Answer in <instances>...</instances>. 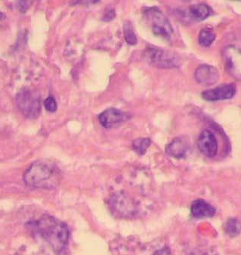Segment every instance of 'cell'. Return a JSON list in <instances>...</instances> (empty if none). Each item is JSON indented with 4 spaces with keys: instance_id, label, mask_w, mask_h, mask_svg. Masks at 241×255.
I'll return each instance as SVG.
<instances>
[{
    "instance_id": "4fadbf2b",
    "label": "cell",
    "mask_w": 241,
    "mask_h": 255,
    "mask_svg": "<svg viewBox=\"0 0 241 255\" xmlns=\"http://www.w3.org/2000/svg\"><path fill=\"white\" fill-rule=\"evenodd\" d=\"M226 234L230 237H235L239 235L241 231V223L236 218H230L226 222L225 227Z\"/></svg>"
},
{
    "instance_id": "9a60e30c",
    "label": "cell",
    "mask_w": 241,
    "mask_h": 255,
    "mask_svg": "<svg viewBox=\"0 0 241 255\" xmlns=\"http://www.w3.org/2000/svg\"><path fill=\"white\" fill-rule=\"evenodd\" d=\"M124 36L127 43L131 45H135L138 43V39L134 32L133 26L131 22L126 20L124 23Z\"/></svg>"
},
{
    "instance_id": "e0dca14e",
    "label": "cell",
    "mask_w": 241,
    "mask_h": 255,
    "mask_svg": "<svg viewBox=\"0 0 241 255\" xmlns=\"http://www.w3.org/2000/svg\"><path fill=\"white\" fill-rule=\"evenodd\" d=\"M44 106L49 112L54 113L58 109V105L56 101L52 96L48 97L44 101Z\"/></svg>"
},
{
    "instance_id": "ba28073f",
    "label": "cell",
    "mask_w": 241,
    "mask_h": 255,
    "mask_svg": "<svg viewBox=\"0 0 241 255\" xmlns=\"http://www.w3.org/2000/svg\"><path fill=\"white\" fill-rule=\"evenodd\" d=\"M197 145L200 151L207 157L213 158L217 154V140L214 134L208 130H204L201 133Z\"/></svg>"
},
{
    "instance_id": "2e32d148",
    "label": "cell",
    "mask_w": 241,
    "mask_h": 255,
    "mask_svg": "<svg viewBox=\"0 0 241 255\" xmlns=\"http://www.w3.org/2000/svg\"><path fill=\"white\" fill-rule=\"evenodd\" d=\"M151 141L149 138H138L134 140L132 148L140 156L145 154Z\"/></svg>"
},
{
    "instance_id": "8992f818",
    "label": "cell",
    "mask_w": 241,
    "mask_h": 255,
    "mask_svg": "<svg viewBox=\"0 0 241 255\" xmlns=\"http://www.w3.org/2000/svg\"><path fill=\"white\" fill-rule=\"evenodd\" d=\"M128 120V116L123 111L116 108H108L99 116V123L105 128H112L119 126Z\"/></svg>"
},
{
    "instance_id": "7402d4cb",
    "label": "cell",
    "mask_w": 241,
    "mask_h": 255,
    "mask_svg": "<svg viewBox=\"0 0 241 255\" xmlns=\"http://www.w3.org/2000/svg\"></svg>"
},
{
    "instance_id": "9c48e42d",
    "label": "cell",
    "mask_w": 241,
    "mask_h": 255,
    "mask_svg": "<svg viewBox=\"0 0 241 255\" xmlns=\"http://www.w3.org/2000/svg\"><path fill=\"white\" fill-rule=\"evenodd\" d=\"M194 77L200 84L211 86L217 83L219 79V73L216 67L203 64L197 67L194 73Z\"/></svg>"
},
{
    "instance_id": "8fae6325",
    "label": "cell",
    "mask_w": 241,
    "mask_h": 255,
    "mask_svg": "<svg viewBox=\"0 0 241 255\" xmlns=\"http://www.w3.org/2000/svg\"><path fill=\"white\" fill-rule=\"evenodd\" d=\"M188 151V143L186 140L181 137L174 139L166 148V153L175 159H182L185 157Z\"/></svg>"
},
{
    "instance_id": "52a82bcc",
    "label": "cell",
    "mask_w": 241,
    "mask_h": 255,
    "mask_svg": "<svg viewBox=\"0 0 241 255\" xmlns=\"http://www.w3.org/2000/svg\"><path fill=\"white\" fill-rule=\"evenodd\" d=\"M236 93L235 84H223L214 89L204 91L201 96L206 101H216L220 100L230 99Z\"/></svg>"
},
{
    "instance_id": "ac0fdd59",
    "label": "cell",
    "mask_w": 241,
    "mask_h": 255,
    "mask_svg": "<svg viewBox=\"0 0 241 255\" xmlns=\"http://www.w3.org/2000/svg\"><path fill=\"white\" fill-rule=\"evenodd\" d=\"M30 3H31L30 1H19V8H20V12L25 13L28 9Z\"/></svg>"
},
{
    "instance_id": "30bf717a",
    "label": "cell",
    "mask_w": 241,
    "mask_h": 255,
    "mask_svg": "<svg viewBox=\"0 0 241 255\" xmlns=\"http://www.w3.org/2000/svg\"><path fill=\"white\" fill-rule=\"evenodd\" d=\"M191 212L196 218H212L216 214V209L206 201L197 199L191 205Z\"/></svg>"
},
{
    "instance_id": "44dd1931",
    "label": "cell",
    "mask_w": 241,
    "mask_h": 255,
    "mask_svg": "<svg viewBox=\"0 0 241 255\" xmlns=\"http://www.w3.org/2000/svg\"><path fill=\"white\" fill-rule=\"evenodd\" d=\"M5 14H4V13L1 12V11H0V20H3V19L5 18Z\"/></svg>"
},
{
    "instance_id": "3957f363",
    "label": "cell",
    "mask_w": 241,
    "mask_h": 255,
    "mask_svg": "<svg viewBox=\"0 0 241 255\" xmlns=\"http://www.w3.org/2000/svg\"><path fill=\"white\" fill-rule=\"evenodd\" d=\"M144 15L154 34L169 39L173 33V29L167 17L157 7L146 8Z\"/></svg>"
},
{
    "instance_id": "5bb4252c",
    "label": "cell",
    "mask_w": 241,
    "mask_h": 255,
    "mask_svg": "<svg viewBox=\"0 0 241 255\" xmlns=\"http://www.w3.org/2000/svg\"><path fill=\"white\" fill-rule=\"evenodd\" d=\"M216 35L210 28H204L201 30L198 36V42L200 45L204 47H208L214 42Z\"/></svg>"
},
{
    "instance_id": "7a4b0ae2",
    "label": "cell",
    "mask_w": 241,
    "mask_h": 255,
    "mask_svg": "<svg viewBox=\"0 0 241 255\" xmlns=\"http://www.w3.org/2000/svg\"><path fill=\"white\" fill-rule=\"evenodd\" d=\"M35 229L56 253L66 249L69 241L70 232L67 224L50 215H43L34 224Z\"/></svg>"
},
{
    "instance_id": "5b68a950",
    "label": "cell",
    "mask_w": 241,
    "mask_h": 255,
    "mask_svg": "<svg viewBox=\"0 0 241 255\" xmlns=\"http://www.w3.org/2000/svg\"><path fill=\"white\" fill-rule=\"evenodd\" d=\"M144 56L147 62L159 68H174L180 64L179 55L169 50L149 48L146 50Z\"/></svg>"
},
{
    "instance_id": "277c9868",
    "label": "cell",
    "mask_w": 241,
    "mask_h": 255,
    "mask_svg": "<svg viewBox=\"0 0 241 255\" xmlns=\"http://www.w3.org/2000/svg\"><path fill=\"white\" fill-rule=\"evenodd\" d=\"M19 110L27 118L36 119L41 111L40 96L31 89H22L16 96Z\"/></svg>"
},
{
    "instance_id": "7c38bea8",
    "label": "cell",
    "mask_w": 241,
    "mask_h": 255,
    "mask_svg": "<svg viewBox=\"0 0 241 255\" xmlns=\"http://www.w3.org/2000/svg\"><path fill=\"white\" fill-rule=\"evenodd\" d=\"M189 12L194 20L202 21L210 15V8L206 4H197L190 7Z\"/></svg>"
},
{
    "instance_id": "d6986e66",
    "label": "cell",
    "mask_w": 241,
    "mask_h": 255,
    "mask_svg": "<svg viewBox=\"0 0 241 255\" xmlns=\"http://www.w3.org/2000/svg\"><path fill=\"white\" fill-rule=\"evenodd\" d=\"M153 255H171L170 249L167 247V246H166V247L159 249V250L155 252V253L153 254Z\"/></svg>"
},
{
    "instance_id": "ffe728a7",
    "label": "cell",
    "mask_w": 241,
    "mask_h": 255,
    "mask_svg": "<svg viewBox=\"0 0 241 255\" xmlns=\"http://www.w3.org/2000/svg\"><path fill=\"white\" fill-rule=\"evenodd\" d=\"M115 16V11H114V10H111V11H108L107 14H105V17H103V20H105V21H110V20H112V19H114Z\"/></svg>"
},
{
    "instance_id": "6da1fadb",
    "label": "cell",
    "mask_w": 241,
    "mask_h": 255,
    "mask_svg": "<svg viewBox=\"0 0 241 255\" xmlns=\"http://www.w3.org/2000/svg\"><path fill=\"white\" fill-rule=\"evenodd\" d=\"M24 181L28 187L51 190L59 185L61 171L51 161H36L26 171Z\"/></svg>"
}]
</instances>
